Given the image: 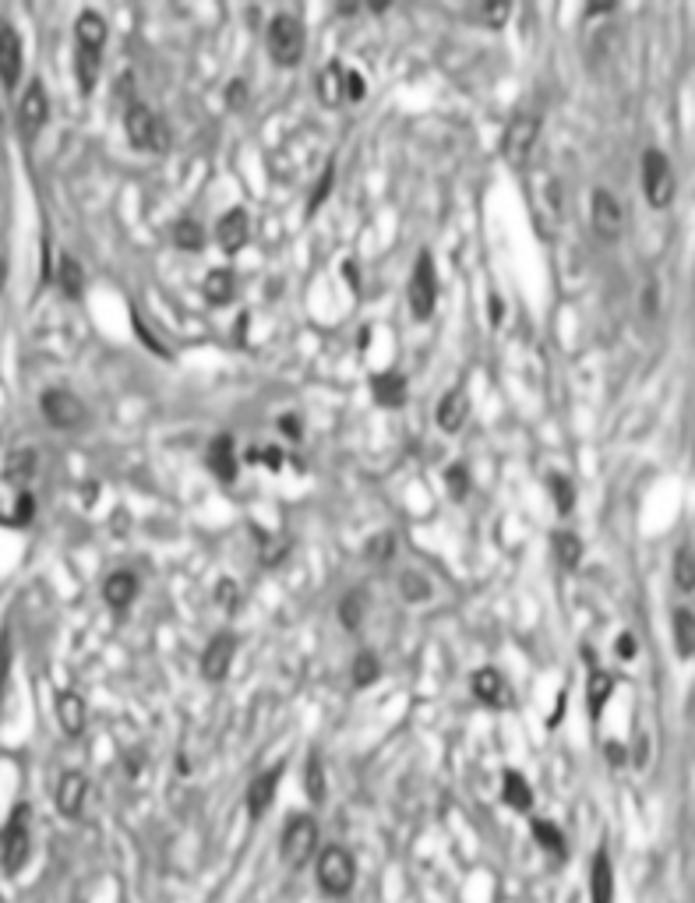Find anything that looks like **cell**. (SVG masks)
<instances>
[{"mask_svg": "<svg viewBox=\"0 0 695 903\" xmlns=\"http://www.w3.org/2000/svg\"><path fill=\"white\" fill-rule=\"evenodd\" d=\"M304 791L314 805H322L325 801V769H322V759H318V755H311L304 766Z\"/></svg>", "mask_w": 695, "mask_h": 903, "instance_id": "d590c367", "label": "cell"}, {"mask_svg": "<svg viewBox=\"0 0 695 903\" xmlns=\"http://www.w3.org/2000/svg\"><path fill=\"white\" fill-rule=\"evenodd\" d=\"M501 798H505V805L516 808V812H530L533 791H530V784L523 780V773H516V769L505 773V780H501Z\"/></svg>", "mask_w": 695, "mask_h": 903, "instance_id": "f546056e", "label": "cell"}, {"mask_svg": "<svg viewBox=\"0 0 695 903\" xmlns=\"http://www.w3.org/2000/svg\"><path fill=\"white\" fill-rule=\"evenodd\" d=\"M671 575H674V586H678V593H695V547L692 544H681L678 551H674V565H671Z\"/></svg>", "mask_w": 695, "mask_h": 903, "instance_id": "f1b7e54d", "label": "cell"}, {"mask_svg": "<svg viewBox=\"0 0 695 903\" xmlns=\"http://www.w3.org/2000/svg\"><path fill=\"white\" fill-rule=\"evenodd\" d=\"M247 240H251V219H247L244 209H230L216 223V244L223 247L226 254H237Z\"/></svg>", "mask_w": 695, "mask_h": 903, "instance_id": "9a60e30c", "label": "cell"}, {"mask_svg": "<svg viewBox=\"0 0 695 903\" xmlns=\"http://www.w3.org/2000/svg\"><path fill=\"white\" fill-rule=\"evenodd\" d=\"M445 480H449L452 498H466V491H470V473H466V466H452V470L445 473Z\"/></svg>", "mask_w": 695, "mask_h": 903, "instance_id": "7bdbcfd3", "label": "cell"}, {"mask_svg": "<svg viewBox=\"0 0 695 903\" xmlns=\"http://www.w3.org/2000/svg\"><path fill=\"white\" fill-rule=\"evenodd\" d=\"M233 653H237V635H233V632L212 635V642L205 646V653H202V674H205V681H223L226 674H230Z\"/></svg>", "mask_w": 695, "mask_h": 903, "instance_id": "7c38bea8", "label": "cell"}, {"mask_svg": "<svg viewBox=\"0 0 695 903\" xmlns=\"http://www.w3.org/2000/svg\"><path fill=\"white\" fill-rule=\"evenodd\" d=\"M173 244L184 247V251H198V247L205 244V230L198 219H180L177 226H173Z\"/></svg>", "mask_w": 695, "mask_h": 903, "instance_id": "8d00e7d4", "label": "cell"}, {"mask_svg": "<svg viewBox=\"0 0 695 903\" xmlns=\"http://www.w3.org/2000/svg\"><path fill=\"white\" fill-rule=\"evenodd\" d=\"M18 75H22V36H18L11 25H0V82L18 85Z\"/></svg>", "mask_w": 695, "mask_h": 903, "instance_id": "2e32d148", "label": "cell"}, {"mask_svg": "<svg viewBox=\"0 0 695 903\" xmlns=\"http://www.w3.org/2000/svg\"><path fill=\"white\" fill-rule=\"evenodd\" d=\"M99 68H103V53L75 46V75H78V89H82V96H89V92L96 89Z\"/></svg>", "mask_w": 695, "mask_h": 903, "instance_id": "484cf974", "label": "cell"}, {"mask_svg": "<svg viewBox=\"0 0 695 903\" xmlns=\"http://www.w3.org/2000/svg\"><path fill=\"white\" fill-rule=\"evenodd\" d=\"M314 847H318V822H314L311 815H293L283 829V844H279L286 865H293V868L304 865V861L314 854Z\"/></svg>", "mask_w": 695, "mask_h": 903, "instance_id": "ba28073f", "label": "cell"}, {"mask_svg": "<svg viewBox=\"0 0 695 903\" xmlns=\"http://www.w3.org/2000/svg\"><path fill=\"white\" fill-rule=\"evenodd\" d=\"M509 15H512L509 4H484V8H477V18L491 25V29H498V25L509 22Z\"/></svg>", "mask_w": 695, "mask_h": 903, "instance_id": "60d3db41", "label": "cell"}, {"mask_svg": "<svg viewBox=\"0 0 695 903\" xmlns=\"http://www.w3.org/2000/svg\"><path fill=\"white\" fill-rule=\"evenodd\" d=\"M202 293L209 304H230L233 293H237V276L230 269H212L202 283Z\"/></svg>", "mask_w": 695, "mask_h": 903, "instance_id": "83f0119b", "label": "cell"}, {"mask_svg": "<svg viewBox=\"0 0 695 903\" xmlns=\"http://www.w3.org/2000/svg\"><path fill=\"white\" fill-rule=\"evenodd\" d=\"M371 392H374V403L378 406H392V410H396V406L406 403V378L396 371L374 374Z\"/></svg>", "mask_w": 695, "mask_h": 903, "instance_id": "603a6c76", "label": "cell"}, {"mask_svg": "<svg viewBox=\"0 0 695 903\" xmlns=\"http://www.w3.org/2000/svg\"><path fill=\"white\" fill-rule=\"evenodd\" d=\"M50 117V99H46L43 82H29L22 92V103H18V124H22V135L25 138H36L39 127L46 124Z\"/></svg>", "mask_w": 695, "mask_h": 903, "instance_id": "8fae6325", "label": "cell"}, {"mask_svg": "<svg viewBox=\"0 0 695 903\" xmlns=\"http://www.w3.org/2000/svg\"><path fill=\"white\" fill-rule=\"evenodd\" d=\"M554 558H558L561 568L576 572L579 561H583V544H579L576 533H572V530H558V533H554Z\"/></svg>", "mask_w": 695, "mask_h": 903, "instance_id": "4dcf8cb0", "label": "cell"}, {"mask_svg": "<svg viewBox=\"0 0 695 903\" xmlns=\"http://www.w3.org/2000/svg\"><path fill=\"white\" fill-rule=\"evenodd\" d=\"M537 138H540V117L530 110H519L516 117L509 120V127H505V135H501V156H505V163L523 170V166L530 163Z\"/></svg>", "mask_w": 695, "mask_h": 903, "instance_id": "7a4b0ae2", "label": "cell"}, {"mask_svg": "<svg viewBox=\"0 0 695 903\" xmlns=\"http://www.w3.org/2000/svg\"><path fill=\"white\" fill-rule=\"evenodd\" d=\"M466 417H470V399H466L463 389H452L441 396L438 403V427L445 434H456L459 427L466 424Z\"/></svg>", "mask_w": 695, "mask_h": 903, "instance_id": "ac0fdd59", "label": "cell"}, {"mask_svg": "<svg viewBox=\"0 0 695 903\" xmlns=\"http://www.w3.org/2000/svg\"><path fill=\"white\" fill-rule=\"evenodd\" d=\"M209 470L216 473L219 480H226V484L237 477V452H233L230 434H219V438L209 445Z\"/></svg>", "mask_w": 695, "mask_h": 903, "instance_id": "cb8c5ba5", "label": "cell"}, {"mask_svg": "<svg viewBox=\"0 0 695 903\" xmlns=\"http://www.w3.org/2000/svg\"><path fill=\"white\" fill-rule=\"evenodd\" d=\"M614 900V868L607 851H597L590 868V903H611Z\"/></svg>", "mask_w": 695, "mask_h": 903, "instance_id": "7402d4cb", "label": "cell"}, {"mask_svg": "<svg viewBox=\"0 0 695 903\" xmlns=\"http://www.w3.org/2000/svg\"><path fill=\"white\" fill-rule=\"evenodd\" d=\"M671 632H674V650H678L681 660H692L695 657V614L688 607H678L671 621Z\"/></svg>", "mask_w": 695, "mask_h": 903, "instance_id": "d4e9b609", "label": "cell"}, {"mask_svg": "<svg viewBox=\"0 0 695 903\" xmlns=\"http://www.w3.org/2000/svg\"><path fill=\"white\" fill-rule=\"evenodd\" d=\"M438 304V276H434V258L420 254L410 276V311L417 321H427Z\"/></svg>", "mask_w": 695, "mask_h": 903, "instance_id": "52a82bcc", "label": "cell"}, {"mask_svg": "<svg viewBox=\"0 0 695 903\" xmlns=\"http://www.w3.org/2000/svg\"><path fill=\"white\" fill-rule=\"evenodd\" d=\"M124 127H128L131 145L142 149V152H166V145H170V135H166L163 120H159L145 103H131L128 106Z\"/></svg>", "mask_w": 695, "mask_h": 903, "instance_id": "5b68a950", "label": "cell"}, {"mask_svg": "<svg viewBox=\"0 0 695 903\" xmlns=\"http://www.w3.org/2000/svg\"><path fill=\"white\" fill-rule=\"evenodd\" d=\"M57 283L60 290L68 293V297H82V286H85V272L82 265L71 258V254H60V265H57Z\"/></svg>", "mask_w": 695, "mask_h": 903, "instance_id": "836d02e7", "label": "cell"}, {"mask_svg": "<svg viewBox=\"0 0 695 903\" xmlns=\"http://www.w3.org/2000/svg\"><path fill=\"white\" fill-rule=\"evenodd\" d=\"M403 593H406V600H427V583L420 579V575H406Z\"/></svg>", "mask_w": 695, "mask_h": 903, "instance_id": "bcb514c9", "label": "cell"}, {"mask_svg": "<svg viewBox=\"0 0 695 903\" xmlns=\"http://www.w3.org/2000/svg\"><path fill=\"white\" fill-rule=\"evenodd\" d=\"M533 840H537L547 854H554V858H565V836H561V829L554 826V822H547V819L533 822Z\"/></svg>", "mask_w": 695, "mask_h": 903, "instance_id": "e575fe53", "label": "cell"}, {"mask_svg": "<svg viewBox=\"0 0 695 903\" xmlns=\"http://www.w3.org/2000/svg\"><path fill=\"white\" fill-rule=\"evenodd\" d=\"M639 177H643V195L653 209H667L674 202V166L660 149H646L639 159Z\"/></svg>", "mask_w": 695, "mask_h": 903, "instance_id": "6da1fadb", "label": "cell"}, {"mask_svg": "<svg viewBox=\"0 0 695 903\" xmlns=\"http://www.w3.org/2000/svg\"><path fill=\"white\" fill-rule=\"evenodd\" d=\"M279 780H283V766L265 769V773H258V777L251 780V787H247V798H244L247 815H251V819H262V815L269 812L272 798H276Z\"/></svg>", "mask_w": 695, "mask_h": 903, "instance_id": "4fadbf2b", "label": "cell"}, {"mask_svg": "<svg viewBox=\"0 0 695 903\" xmlns=\"http://www.w3.org/2000/svg\"><path fill=\"white\" fill-rule=\"evenodd\" d=\"M85 798H89V780L78 773V769H68L57 784V808L64 819H78L85 808Z\"/></svg>", "mask_w": 695, "mask_h": 903, "instance_id": "5bb4252c", "label": "cell"}, {"mask_svg": "<svg viewBox=\"0 0 695 903\" xmlns=\"http://www.w3.org/2000/svg\"><path fill=\"white\" fill-rule=\"evenodd\" d=\"M618 657H625V660L636 657V639H632V635H621L618 639Z\"/></svg>", "mask_w": 695, "mask_h": 903, "instance_id": "c3c4849f", "label": "cell"}, {"mask_svg": "<svg viewBox=\"0 0 695 903\" xmlns=\"http://www.w3.org/2000/svg\"><path fill=\"white\" fill-rule=\"evenodd\" d=\"M11 678V635H0V699H4V688H8Z\"/></svg>", "mask_w": 695, "mask_h": 903, "instance_id": "ee69618b", "label": "cell"}, {"mask_svg": "<svg viewBox=\"0 0 695 903\" xmlns=\"http://www.w3.org/2000/svg\"><path fill=\"white\" fill-rule=\"evenodd\" d=\"M36 473V448H15L4 463V480L11 484H25V480Z\"/></svg>", "mask_w": 695, "mask_h": 903, "instance_id": "d6a6232c", "label": "cell"}, {"mask_svg": "<svg viewBox=\"0 0 695 903\" xmlns=\"http://www.w3.org/2000/svg\"><path fill=\"white\" fill-rule=\"evenodd\" d=\"M57 720L64 727V734L78 738L85 731V699L78 692H60L57 695Z\"/></svg>", "mask_w": 695, "mask_h": 903, "instance_id": "ffe728a7", "label": "cell"}, {"mask_svg": "<svg viewBox=\"0 0 695 903\" xmlns=\"http://www.w3.org/2000/svg\"><path fill=\"white\" fill-rule=\"evenodd\" d=\"M279 424H283V431L290 434V438H300V420L297 417H283Z\"/></svg>", "mask_w": 695, "mask_h": 903, "instance_id": "681fc988", "label": "cell"}, {"mask_svg": "<svg viewBox=\"0 0 695 903\" xmlns=\"http://www.w3.org/2000/svg\"><path fill=\"white\" fill-rule=\"evenodd\" d=\"M378 674H382V664H378L374 653L364 650L357 660H353V681H357V685H371V681H378Z\"/></svg>", "mask_w": 695, "mask_h": 903, "instance_id": "f35d334b", "label": "cell"}, {"mask_svg": "<svg viewBox=\"0 0 695 903\" xmlns=\"http://www.w3.org/2000/svg\"><path fill=\"white\" fill-rule=\"evenodd\" d=\"M614 692V678L604 671H593L590 674V685H586V702H590V717L600 720V713H604L607 699H611Z\"/></svg>", "mask_w": 695, "mask_h": 903, "instance_id": "1f68e13d", "label": "cell"}, {"mask_svg": "<svg viewBox=\"0 0 695 903\" xmlns=\"http://www.w3.org/2000/svg\"><path fill=\"white\" fill-rule=\"evenodd\" d=\"M346 78H350V68H346V64H329V68L318 75V96H322L325 106L350 103V85H346Z\"/></svg>", "mask_w": 695, "mask_h": 903, "instance_id": "e0dca14e", "label": "cell"}, {"mask_svg": "<svg viewBox=\"0 0 695 903\" xmlns=\"http://www.w3.org/2000/svg\"><path fill=\"white\" fill-rule=\"evenodd\" d=\"M339 618H343V625L350 628V632H357L360 628V621H364V597H360L357 590L343 597V604H339Z\"/></svg>", "mask_w": 695, "mask_h": 903, "instance_id": "74e56055", "label": "cell"}, {"mask_svg": "<svg viewBox=\"0 0 695 903\" xmlns=\"http://www.w3.org/2000/svg\"><path fill=\"white\" fill-rule=\"evenodd\" d=\"M4 279H8V265H4V258H0V290H4Z\"/></svg>", "mask_w": 695, "mask_h": 903, "instance_id": "f907efd6", "label": "cell"}, {"mask_svg": "<svg viewBox=\"0 0 695 903\" xmlns=\"http://www.w3.org/2000/svg\"><path fill=\"white\" fill-rule=\"evenodd\" d=\"M32 515H36V498L29 491H22L15 501V523H29Z\"/></svg>", "mask_w": 695, "mask_h": 903, "instance_id": "f6af8a7d", "label": "cell"}, {"mask_svg": "<svg viewBox=\"0 0 695 903\" xmlns=\"http://www.w3.org/2000/svg\"><path fill=\"white\" fill-rule=\"evenodd\" d=\"M75 46L103 53V46H106V18L99 15V11H82V15L75 18Z\"/></svg>", "mask_w": 695, "mask_h": 903, "instance_id": "d6986e66", "label": "cell"}, {"mask_svg": "<svg viewBox=\"0 0 695 903\" xmlns=\"http://www.w3.org/2000/svg\"><path fill=\"white\" fill-rule=\"evenodd\" d=\"M32 851V836H29V808H15L11 822L0 833V861H4V872L15 875L25 868Z\"/></svg>", "mask_w": 695, "mask_h": 903, "instance_id": "8992f818", "label": "cell"}, {"mask_svg": "<svg viewBox=\"0 0 695 903\" xmlns=\"http://www.w3.org/2000/svg\"><path fill=\"white\" fill-rule=\"evenodd\" d=\"M473 695L487 706H498L505 699V678L494 667H480V671H473Z\"/></svg>", "mask_w": 695, "mask_h": 903, "instance_id": "4316f807", "label": "cell"}, {"mask_svg": "<svg viewBox=\"0 0 695 903\" xmlns=\"http://www.w3.org/2000/svg\"><path fill=\"white\" fill-rule=\"evenodd\" d=\"M371 554H374V561H389L392 554H396V540H392L389 533H382V537L371 544Z\"/></svg>", "mask_w": 695, "mask_h": 903, "instance_id": "7dc6e473", "label": "cell"}, {"mask_svg": "<svg viewBox=\"0 0 695 903\" xmlns=\"http://www.w3.org/2000/svg\"><path fill=\"white\" fill-rule=\"evenodd\" d=\"M318 886L325 889L329 896H346L357 882V865H353V854L346 847L332 844L318 854Z\"/></svg>", "mask_w": 695, "mask_h": 903, "instance_id": "277c9868", "label": "cell"}, {"mask_svg": "<svg viewBox=\"0 0 695 903\" xmlns=\"http://www.w3.org/2000/svg\"><path fill=\"white\" fill-rule=\"evenodd\" d=\"M39 410L50 420L53 427L68 431V427H78L85 420V406L78 403V396H71L68 389H46L43 399H39Z\"/></svg>", "mask_w": 695, "mask_h": 903, "instance_id": "9c48e42d", "label": "cell"}, {"mask_svg": "<svg viewBox=\"0 0 695 903\" xmlns=\"http://www.w3.org/2000/svg\"><path fill=\"white\" fill-rule=\"evenodd\" d=\"M625 230V209H621L618 195H611L607 187L593 191V233L600 240H618Z\"/></svg>", "mask_w": 695, "mask_h": 903, "instance_id": "30bf717a", "label": "cell"}, {"mask_svg": "<svg viewBox=\"0 0 695 903\" xmlns=\"http://www.w3.org/2000/svg\"><path fill=\"white\" fill-rule=\"evenodd\" d=\"M332 180H336V163H329L325 166V173H322V180H318V187H314V202H311V212H318L325 205V198H329V191H332Z\"/></svg>", "mask_w": 695, "mask_h": 903, "instance_id": "b9f144b4", "label": "cell"}, {"mask_svg": "<svg viewBox=\"0 0 695 903\" xmlns=\"http://www.w3.org/2000/svg\"><path fill=\"white\" fill-rule=\"evenodd\" d=\"M547 487H551V498H554V505H558V512H572V505H576V491H572L568 477H551L547 480Z\"/></svg>", "mask_w": 695, "mask_h": 903, "instance_id": "ab89813d", "label": "cell"}, {"mask_svg": "<svg viewBox=\"0 0 695 903\" xmlns=\"http://www.w3.org/2000/svg\"><path fill=\"white\" fill-rule=\"evenodd\" d=\"M265 43L279 68H297L304 57V25L293 15H276L265 29Z\"/></svg>", "mask_w": 695, "mask_h": 903, "instance_id": "3957f363", "label": "cell"}, {"mask_svg": "<svg viewBox=\"0 0 695 903\" xmlns=\"http://www.w3.org/2000/svg\"><path fill=\"white\" fill-rule=\"evenodd\" d=\"M103 597L113 611H124V607L135 604L138 597V579L131 572H113L110 579L103 583Z\"/></svg>", "mask_w": 695, "mask_h": 903, "instance_id": "44dd1931", "label": "cell"}]
</instances>
